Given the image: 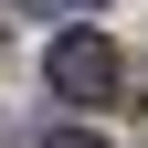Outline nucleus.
<instances>
[{
    "label": "nucleus",
    "mask_w": 148,
    "mask_h": 148,
    "mask_svg": "<svg viewBox=\"0 0 148 148\" xmlns=\"http://www.w3.org/2000/svg\"><path fill=\"white\" fill-rule=\"evenodd\" d=\"M42 74H53L64 106H106V95H116V42H106V32H64Z\"/></svg>",
    "instance_id": "nucleus-1"
},
{
    "label": "nucleus",
    "mask_w": 148,
    "mask_h": 148,
    "mask_svg": "<svg viewBox=\"0 0 148 148\" xmlns=\"http://www.w3.org/2000/svg\"><path fill=\"white\" fill-rule=\"evenodd\" d=\"M42 148H106L95 127H42Z\"/></svg>",
    "instance_id": "nucleus-2"
},
{
    "label": "nucleus",
    "mask_w": 148,
    "mask_h": 148,
    "mask_svg": "<svg viewBox=\"0 0 148 148\" xmlns=\"http://www.w3.org/2000/svg\"><path fill=\"white\" fill-rule=\"evenodd\" d=\"M32 11H42V21H53V11H95V0H32Z\"/></svg>",
    "instance_id": "nucleus-3"
}]
</instances>
